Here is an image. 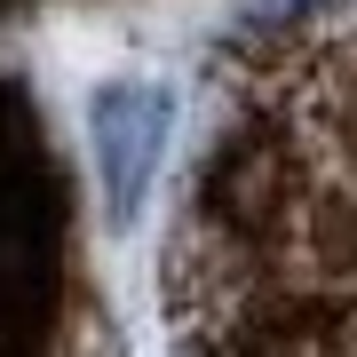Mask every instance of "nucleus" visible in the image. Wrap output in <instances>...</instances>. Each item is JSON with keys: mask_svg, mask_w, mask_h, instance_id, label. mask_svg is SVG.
I'll return each instance as SVG.
<instances>
[{"mask_svg": "<svg viewBox=\"0 0 357 357\" xmlns=\"http://www.w3.org/2000/svg\"><path fill=\"white\" fill-rule=\"evenodd\" d=\"M88 135H96V191H103V222L128 230L143 222V199L159 183L167 135H175V96L151 79H112L88 103Z\"/></svg>", "mask_w": 357, "mask_h": 357, "instance_id": "obj_1", "label": "nucleus"}]
</instances>
